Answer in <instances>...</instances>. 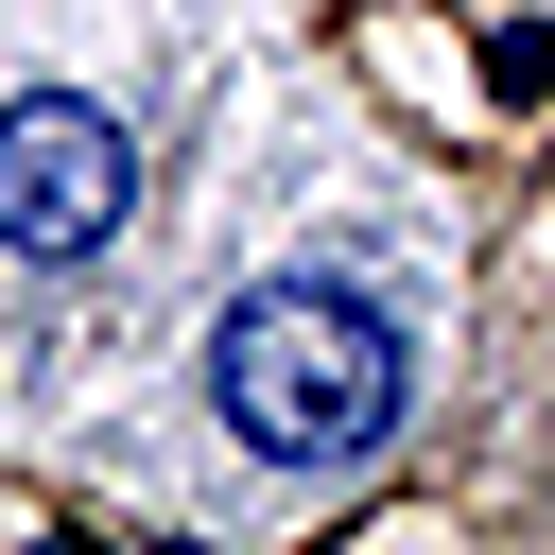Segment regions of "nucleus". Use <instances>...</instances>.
I'll return each mask as SVG.
<instances>
[{
	"label": "nucleus",
	"instance_id": "1",
	"mask_svg": "<svg viewBox=\"0 0 555 555\" xmlns=\"http://www.w3.org/2000/svg\"><path fill=\"white\" fill-rule=\"evenodd\" d=\"M399 399H416V330H399V295L347 278V260L243 278L225 330H208V416H225V451L278 468V486L364 468V451L399 434Z\"/></svg>",
	"mask_w": 555,
	"mask_h": 555
},
{
	"label": "nucleus",
	"instance_id": "2",
	"mask_svg": "<svg viewBox=\"0 0 555 555\" xmlns=\"http://www.w3.org/2000/svg\"><path fill=\"white\" fill-rule=\"evenodd\" d=\"M139 225V121L87 104V87H17L0 104V260L69 278Z\"/></svg>",
	"mask_w": 555,
	"mask_h": 555
}]
</instances>
